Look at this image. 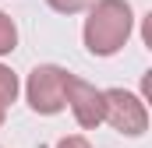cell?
Masks as SVG:
<instances>
[{
  "label": "cell",
  "instance_id": "6da1fadb",
  "mask_svg": "<svg viewBox=\"0 0 152 148\" xmlns=\"http://www.w3.org/2000/svg\"><path fill=\"white\" fill-rule=\"evenodd\" d=\"M134 28V11L127 0H92L85 18V49L92 57H113L127 46Z\"/></svg>",
  "mask_w": 152,
  "mask_h": 148
},
{
  "label": "cell",
  "instance_id": "7a4b0ae2",
  "mask_svg": "<svg viewBox=\"0 0 152 148\" xmlns=\"http://www.w3.org/2000/svg\"><path fill=\"white\" fill-rule=\"evenodd\" d=\"M67 81L71 74L57 64H39L32 67L28 81H25V95H28V106L39 116H57V113L67 106Z\"/></svg>",
  "mask_w": 152,
  "mask_h": 148
},
{
  "label": "cell",
  "instance_id": "3957f363",
  "mask_svg": "<svg viewBox=\"0 0 152 148\" xmlns=\"http://www.w3.org/2000/svg\"><path fill=\"white\" fill-rule=\"evenodd\" d=\"M103 102H106L103 123H110L117 134H124V138H142V134L149 131V110H145V102H142L134 92H127V88H106V92H103Z\"/></svg>",
  "mask_w": 152,
  "mask_h": 148
},
{
  "label": "cell",
  "instance_id": "277c9868",
  "mask_svg": "<svg viewBox=\"0 0 152 148\" xmlns=\"http://www.w3.org/2000/svg\"><path fill=\"white\" fill-rule=\"evenodd\" d=\"M67 106L75 113L78 127H85V131L99 127V123H103V110H106L103 88H96L92 81H81V78L71 74V81H67Z\"/></svg>",
  "mask_w": 152,
  "mask_h": 148
},
{
  "label": "cell",
  "instance_id": "5b68a950",
  "mask_svg": "<svg viewBox=\"0 0 152 148\" xmlns=\"http://www.w3.org/2000/svg\"><path fill=\"white\" fill-rule=\"evenodd\" d=\"M14 49H18V25L11 21V14L0 11V57H7Z\"/></svg>",
  "mask_w": 152,
  "mask_h": 148
},
{
  "label": "cell",
  "instance_id": "8992f818",
  "mask_svg": "<svg viewBox=\"0 0 152 148\" xmlns=\"http://www.w3.org/2000/svg\"><path fill=\"white\" fill-rule=\"evenodd\" d=\"M18 92H21L18 74L11 71V67H4V64H0V102H4V106H11V102L18 99Z\"/></svg>",
  "mask_w": 152,
  "mask_h": 148
},
{
  "label": "cell",
  "instance_id": "52a82bcc",
  "mask_svg": "<svg viewBox=\"0 0 152 148\" xmlns=\"http://www.w3.org/2000/svg\"><path fill=\"white\" fill-rule=\"evenodd\" d=\"M57 14H78V11H88L92 0H46Z\"/></svg>",
  "mask_w": 152,
  "mask_h": 148
},
{
  "label": "cell",
  "instance_id": "ba28073f",
  "mask_svg": "<svg viewBox=\"0 0 152 148\" xmlns=\"http://www.w3.org/2000/svg\"><path fill=\"white\" fill-rule=\"evenodd\" d=\"M57 148H92L88 145V138H81V134H67V138H60Z\"/></svg>",
  "mask_w": 152,
  "mask_h": 148
},
{
  "label": "cell",
  "instance_id": "9c48e42d",
  "mask_svg": "<svg viewBox=\"0 0 152 148\" xmlns=\"http://www.w3.org/2000/svg\"><path fill=\"white\" fill-rule=\"evenodd\" d=\"M4 116H7V106L0 102V127H4Z\"/></svg>",
  "mask_w": 152,
  "mask_h": 148
},
{
  "label": "cell",
  "instance_id": "30bf717a",
  "mask_svg": "<svg viewBox=\"0 0 152 148\" xmlns=\"http://www.w3.org/2000/svg\"><path fill=\"white\" fill-rule=\"evenodd\" d=\"M0 148H4V145H0Z\"/></svg>",
  "mask_w": 152,
  "mask_h": 148
}]
</instances>
